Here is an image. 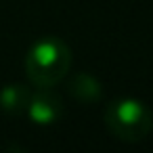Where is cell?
Returning <instances> with one entry per match:
<instances>
[{"mask_svg":"<svg viewBox=\"0 0 153 153\" xmlns=\"http://www.w3.org/2000/svg\"><path fill=\"white\" fill-rule=\"evenodd\" d=\"M30 99H32V92L23 84H9L0 90V107L13 115L23 113L30 105Z\"/></svg>","mask_w":153,"mask_h":153,"instance_id":"4","label":"cell"},{"mask_svg":"<svg viewBox=\"0 0 153 153\" xmlns=\"http://www.w3.org/2000/svg\"><path fill=\"white\" fill-rule=\"evenodd\" d=\"M71 67V51L69 46L57 38L46 36L38 40L25 57V71L32 84L40 88H53L59 84Z\"/></svg>","mask_w":153,"mask_h":153,"instance_id":"1","label":"cell"},{"mask_svg":"<svg viewBox=\"0 0 153 153\" xmlns=\"http://www.w3.org/2000/svg\"><path fill=\"white\" fill-rule=\"evenodd\" d=\"M25 111L30 113V117L36 124H53L61 117L63 103H61V97L57 92H53L51 88H42L40 92L32 94Z\"/></svg>","mask_w":153,"mask_h":153,"instance_id":"3","label":"cell"},{"mask_svg":"<svg viewBox=\"0 0 153 153\" xmlns=\"http://www.w3.org/2000/svg\"><path fill=\"white\" fill-rule=\"evenodd\" d=\"M105 124L115 138L126 143H138L151 132L153 115L149 107L136 99H117L109 103L105 111Z\"/></svg>","mask_w":153,"mask_h":153,"instance_id":"2","label":"cell"},{"mask_svg":"<svg viewBox=\"0 0 153 153\" xmlns=\"http://www.w3.org/2000/svg\"><path fill=\"white\" fill-rule=\"evenodd\" d=\"M69 94L84 105L97 103L101 99V84L88 74H78L69 84Z\"/></svg>","mask_w":153,"mask_h":153,"instance_id":"5","label":"cell"}]
</instances>
